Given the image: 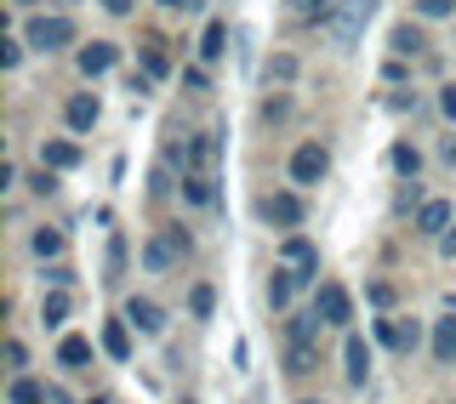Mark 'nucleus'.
<instances>
[{
  "instance_id": "obj_1",
  "label": "nucleus",
  "mask_w": 456,
  "mask_h": 404,
  "mask_svg": "<svg viewBox=\"0 0 456 404\" xmlns=\"http://www.w3.org/2000/svg\"><path fill=\"white\" fill-rule=\"evenodd\" d=\"M171 166H183V177H217L223 166V132H194L171 142Z\"/></svg>"
},
{
  "instance_id": "obj_2",
  "label": "nucleus",
  "mask_w": 456,
  "mask_h": 404,
  "mask_svg": "<svg viewBox=\"0 0 456 404\" xmlns=\"http://www.w3.org/2000/svg\"><path fill=\"white\" fill-rule=\"evenodd\" d=\"M370 12H377V0H337V12H331V23H325V35L337 40V52H348L354 40L365 35V23H370Z\"/></svg>"
},
{
  "instance_id": "obj_3",
  "label": "nucleus",
  "mask_w": 456,
  "mask_h": 404,
  "mask_svg": "<svg viewBox=\"0 0 456 404\" xmlns=\"http://www.w3.org/2000/svg\"><path fill=\"white\" fill-rule=\"evenodd\" d=\"M183 256H189V234L183 228H160V234L142 245V273H171Z\"/></svg>"
},
{
  "instance_id": "obj_4",
  "label": "nucleus",
  "mask_w": 456,
  "mask_h": 404,
  "mask_svg": "<svg viewBox=\"0 0 456 404\" xmlns=\"http://www.w3.org/2000/svg\"><path fill=\"white\" fill-rule=\"evenodd\" d=\"M280 268H291L297 285H314V279H320V251H314V239L291 234V239L280 245Z\"/></svg>"
},
{
  "instance_id": "obj_5",
  "label": "nucleus",
  "mask_w": 456,
  "mask_h": 404,
  "mask_svg": "<svg viewBox=\"0 0 456 404\" xmlns=\"http://www.w3.org/2000/svg\"><path fill=\"white\" fill-rule=\"evenodd\" d=\"M325 171H331V154H325L320 142H303V149L291 154V182H297V189H314Z\"/></svg>"
},
{
  "instance_id": "obj_6",
  "label": "nucleus",
  "mask_w": 456,
  "mask_h": 404,
  "mask_svg": "<svg viewBox=\"0 0 456 404\" xmlns=\"http://www.w3.org/2000/svg\"><path fill=\"white\" fill-rule=\"evenodd\" d=\"M314 313H320L325 325H348V319H354V296L342 291L337 279H325L320 291H314Z\"/></svg>"
},
{
  "instance_id": "obj_7",
  "label": "nucleus",
  "mask_w": 456,
  "mask_h": 404,
  "mask_svg": "<svg viewBox=\"0 0 456 404\" xmlns=\"http://www.w3.org/2000/svg\"><path fill=\"white\" fill-rule=\"evenodd\" d=\"M23 40H28L35 52H63L69 40H75V23H69V18H35Z\"/></svg>"
},
{
  "instance_id": "obj_8",
  "label": "nucleus",
  "mask_w": 456,
  "mask_h": 404,
  "mask_svg": "<svg viewBox=\"0 0 456 404\" xmlns=\"http://www.w3.org/2000/svg\"><path fill=\"white\" fill-rule=\"evenodd\" d=\"M120 319L132 325L137 336H160V330H166V308H160V302H149V296H132Z\"/></svg>"
},
{
  "instance_id": "obj_9",
  "label": "nucleus",
  "mask_w": 456,
  "mask_h": 404,
  "mask_svg": "<svg viewBox=\"0 0 456 404\" xmlns=\"http://www.w3.org/2000/svg\"><path fill=\"white\" fill-rule=\"evenodd\" d=\"M342 376H348V387L370 382V348H365L360 330H348V342H342Z\"/></svg>"
},
{
  "instance_id": "obj_10",
  "label": "nucleus",
  "mask_w": 456,
  "mask_h": 404,
  "mask_svg": "<svg viewBox=\"0 0 456 404\" xmlns=\"http://www.w3.org/2000/svg\"><path fill=\"white\" fill-rule=\"evenodd\" d=\"M263 216L274 228H303V194H268L263 199Z\"/></svg>"
},
{
  "instance_id": "obj_11",
  "label": "nucleus",
  "mask_w": 456,
  "mask_h": 404,
  "mask_svg": "<svg viewBox=\"0 0 456 404\" xmlns=\"http://www.w3.org/2000/svg\"><path fill=\"white\" fill-rule=\"evenodd\" d=\"M114 57H120V46H114V40H92V46H80L75 63H80L86 80H97V75H109V69H114Z\"/></svg>"
},
{
  "instance_id": "obj_12",
  "label": "nucleus",
  "mask_w": 456,
  "mask_h": 404,
  "mask_svg": "<svg viewBox=\"0 0 456 404\" xmlns=\"http://www.w3.org/2000/svg\"><path fill=\"white\" fill-rule=\"evenodd\" d=\"M377 336L388 342V348H399V353H417L422 325H417V319H377Z\"/></svg>"
},
{
  "instance_id": "obj_13",
  "label": "nucleus",
  "mask_w": 456,
  "mask_h": 404,
  "mask_svg": "<svg viewBox=\"0 0 456 404\" xmlns=\"http://www.w3.org/2000/svg\"><path fill=\"white\" fill-rule=\"evenodd\" d=\"M40 166H46V171H75V166H80V142L46 137V142H40Z\"/></svg>"
},
{
  "instance_id": "obj_14",
  "label": "nucleus",
  "mask_w": 456,
  "mask_h": 404,
  "mask_svg": "<svg viewBox=\"0 0 456 404\" xmlns=\"http://www.w3.org/2000/svg\"><path fill=\"white\" fill-rule=\"evenodd\" d=\"M97 114H103V109H97V97H92V92H75V97L63 103L69 132H92V125H97Z\"/></svg>"
},
{
  "instance_id": "obj_15",
  "label": "nucleus",
  "mask_w": 456,
  "mask_h": 404,
  "mask_svg": "<svg viewBox=\"0 0 456 404\" xmlns=\"http://www.w3.org/2000/svg\"><path fill=\"white\" fill-rule=\"evenodd\" d=\"M445 228H451V199H422V206H417V234H445Z\"/></svg>"
},
{
  "instance_id": "obj_16",
  "label": "nucleus",
  "mask_w": 456,
  "mask_h": 404,
  "mask_svg": "<svg viewBox=\"0 0 456 404\" xmlns=\"http://www.w3.org/2000/svg\"><path fill=\"white\" fill-rule=\"evenodd\" d=\"M314 365H320V342H291L285 336V370H291V376H308Z\"/></svg>"
},
{
  "instance_id": "obj_17",
  "label": "nucleus",
  "mask_w": 456,
  "mask_h": 404,
  "mask_svg": "<svg viewBox=\"0 0 456 404\" xmlns=\"http://www.w3.org/2000/svg\"><path fill=\"white\" fill-rule=\"evenodd\" d=\"M103 353L120 359V365L132 359V325H126V319H109V325H103Z\"/></svg>"
},
{
  "instance_id": "obj_18",
  "label": "nucleus",
  "mask_w": 456,
  "mask_h": 404,
  "mask_svg": "<svg viewBox=\"0 0 456 404\" xmlns=\"http://www.w3.org/2000/svg\"><path fill=\"white\" fill-rule=\"evenodd\" d=\"M428 348H434V365H456V313L434 325V342H428Z\"/></svg>"
},
{
  "instance_id": "obj_19",
  "label": "nucleus",
  "mask_w": 456,
  "mask_h": 404,
  "mask_svg": "<svg viewBox=\"0 0 456 404\" xmlns=\"http://www.w3.org/2000/svg\"><path fill=\"white\" fill-rule=\"evenodd\" d=\"M57 365H63V370H86V365H92V342H86V336H63V342H57Z\"/></svg>"
},
{
  "instance_id": "obj_20",
  "label": "nucleus",
  "mask_w": 456,
  "mask_h": 404,
  "mask_svg": "<svg viewBox=\"0 0 456 404\" xmlns=\"http://www.w3.org/2000/svg\"><path fill=\"white\" fill-rule=\"evenodd\" d=\"M223 52H228V23H223V18H211V23H206V35H200V63H217Z\"/></svg>"
},
{
  "instance_id": "obj_21",
  "label": "nucleus",
  "mask_w": 456,
  "mask_h": 404,
  "mask_svg": "<svg viewBox=\"0 0 456 404\" xmlns=\"http://www.w3.org/2000/svg\"><path fill=\"white\" fill-rule=\"evenodd\" d=\"M331 12H337V0H291V18L297 23H331Z\"/></svg>"
},
{
  "instance_id": "obj_22",
  "label": "nucleus",
  "mask_w": 456,
  "mask_h": 404,
  "mask_svg": "<svg viewBox=\"0 0 456 404\" xmlns=\"http://www.w3.org/2000/svg\"><path fill=\"white\" fill-rule=\"evenodd\" d=\"M388 46H394V57H417L428 40H422V28H417V23H399L394 35H388Z\"/></svg>"
},
{
  "instance_id": "obj_23",
  "label": "nucleus",
  "mask_w": 456,
  "mask_h": 404,
  "mask_svg": "<svg viewBox=\"0 0 456 404\" xmlns=\"http://www.w3.org/2000/svg\"><path fill=\"white\" fill-rule=\"evenodd\" d=\"M291 296H297L291 268H274V273H268V302H274V308H291Z\"/></svg>"
},
{
  "instance_id": "obj_24",
  "label": "nucleus",
  "mask_w": 456,
  "mask_h": 404,
  "mask_svg": "<svg viewBox=\"0 0 456 404\" xmlns=\"http://www.w3.org/2000/svg\"><path fill=\"white\" fill-rule=\"evenodd\" d=\"M183 199L189 206H211L217 199V177H183Z\"/></svg>"
},
{
  "instance_id": "obj_25",
  "label": "nucleus",
  "mask_w": 456,
  "mask_h": 404,
  "mask_svg": "<svg viewBox=\"0 0 456 404\" xmlns=\"http://www.w3.org/2000/svg\"><path fill=\"white\" fill-rule=\"evenodd\" d=\"M166 52H160V40H142V75H149V80H166Z\"/></svg>"
},
{
  "instance_id": "obj_26",
  "label": "nucleus",
  "mask_w": 456,
  "mask_h": 404,
  "mask_svg": "<svg viewBox=\"0 0 456 404\" xmlns=\"http://www.w3.org/2000/svg\"><path fill=\"white\" fill-rule=\"evenodd\" d=\"M388 160H394L399 177H417V171H422V154L411 149V142H394V154H388Z\"/></svg>"
},
{
  "instance_id": "obj_27",
  "label": "nucleus",
  "mask_w": 456,
  "mask_h": 404,
  "mask_svg": "<svg viewBox=\"0 0 456 404\" xmlns=\"http://www.w3.org/2000/svg\"><path fill=\"white\" fill-rule=\"evenodd\" d=\"M28 251H35L40 263H46V256H57V251H63V234H57V228H35V239H28Z\"/></svg>"
},
{
  "instance_id": "obj_28",
  "label": "nucleus",
  "mask_w": 456,
  "mask_h": 404,
  "mask_svg": "<svg viewBox=\"0 0 456 404\" xmlns=\"http://www.w3.org/2000/svg\"><path fill=\"white\" fill-rule=\"evenodd\" d=\"M189 313H194V319H211V313H217V291H211V285H194V291H189Z\"/></svg>"
},
{
  "instance_id": "obj_29",
  "label": "nucleus",
  "mask_w": 456,
  "mask_h": 404,
  "mask_svg": "<svg viewBox=\"0 0 456 404\" xmlns=\"http://www.w3.org/2000/svg\"><path fill=\"white\" fill-rule=\"evenodd\" d=\"M40 319H46V325L57 330V325H63V319H69V296H63V291H52L46 302H40Z\"/></svg>"
},
{
  "instance_id": "obj_30",
  "label": "nucleus",
  "mask_w": 456,
  "mask_h": 404,
  "mask_svg": "<svg viewBox=\"0 0 456 404\" xmlns=\"http://www.w3.org/2000/svg\"><path fill=\"white\" fill-rule=\"evenodd\" d=\"M6 399H12V404H46V393H40L28 376H12V393H6Z\"/></svg>"
},
{
  "instance_id": "obj_31",
  "label": "nucleus",
  "mask_w": 456,
  "mask_h": 404,
  "mask_svg": "<svg viewBox=\"0 0 456 404\" xmlns=\"http://www.w3.org/2000/svg\"><path fill=\"white\" fill-rule=\"evenodd\" d=\"M23 46H28V40H18V35H0V69H18V63H23Z\"/></svg>"
},
{
  "instance_id": "obj_32",
  "label": "nucleus",
  "mask_w": 456,
  "mask_h": 404,
  "mask_svg": "<svg viewBox=\"0 0 456 404\" xmlns=\"http://www.w3.org/2000/svg\"><path fill=\"white\" fill-rule=\"evenodd\" d=\"M268 80H280V85H285V80H297V57H285V52H280L274 63H268Z\"/></svg>"
},
{
  "instance_id": "obj_33",
  "label": "nucleus",
  "mask_w": 456,
  "mask_h": 404,
  "mask_svg": "<svg viewBox=\"0 0 456 404\" xmlns=\"http://www.w3.org/2000/svg\"><path fill=\"white\" fill-rule=\"evenodd\" d=\"M417 12H422V18H451L456 0H417Z\"/></svg>"
},
{
  "instance_id": "obj_34",
  "label": "nucleus",
  "mask_w": 456,
  "mask_h": 404,
  "mask_svg": "<svg viewBox=\"0 0 456 404\" xmlns=\"http://www.w3.org/2000/svg\"><path fill=\"white\" fill-rule=\"evenodd\" d=\"M6 365H12V370H18V376H23V365H28V348H23V342H18V336H12V342H6Z\"/></svg>"
},
{
  "instance_id": "obj_35",
  "label": "nucleus",
  "mask_w": 456,
  "mask_h": 404,
  "mask_svg": "<svg viewBox=\"0 0 456 404\" xmlns=\"http://www.w3.org/2000/svg\"><path fill=\"white\" fill-rule=\"evenodd\" d=\"M439 114H445V120H456V80L439 85Z\"/></svg>"
},
{
  "instance_id": "obj_36",
  "label": "nucleus",
  "mask_w": 456,
  "mask_h": 404,
  "mask_svg": "<svg viewBox=\"0 0 456 404\" xmlns=\"http://www.w3.org/2000/svg\"><path fill=\"white\" fill-rule=\"evenodd\" d=\"M132 6H137V0H103V12H109V18H126Z\"/></svg>"
},
{
  "instance_id": "obj_37",
  "label": "nucleus",
  "mask_w": 456,
  "mask_h": 404,
  "mask_svg": "<svg viewBox=\"0 0 456 404\" xmlns=\"http://www.w3.org/2000/svg\"><path fill=\"white\" fill-rule=\"evenodd\" d=\"M439 251H445L451 263H456V228H445V234H439Z\"/></svg>"
},
{
  "instance_id": "obj_38",
  "label": "nucleus",
  "mask_w": 456,
  "mask_h": 404,
  "mask_svg": "<svg viewBox=\"0 0 456 404\" xmlns=\"http://www.w3.org/2000/svg\"><path fill=\"white\" fill-rule=\"evenodd\" d=\"M160 6H171V12H189V6H194V0H160Z\"/></svg>"
},
{
  "instance_id": "obj_39",
  "label": "nucleus",
  "mask_w": 456,
  "mask_h": 404,
  "mask_svg": "<svg viewBox=\"0 0 456 404\" xmlns=\"http://www.w3.org/2000/svg\"><path fill=\"white\" fill-rule=\"evenodd\" d=\"M86 404H109V399H103V393H97V399H86Z\"/></svg>"
},
{
  "instance_id": "obj_40",
  "label": "nucleus",
  "mask_w": 456,
  "mask_h": 404,
  "mask_svg": "<svg viewBox=\"0 0 456 404\" xmlns=\"http://www.w3.org/2000/svg\"><path fill=\"white\" fill-rule=\"evenodd\" d=\"M297 404H325V399H297Z\"/></svg>"
},
{
  "instance_id": "obj_41",
  "label": "nucleus",
  "mask_w": 456,
  "mask_h": 404,
  "mask_svg": "<svg viewBox=\"0 0 456 404\" xmlns=\"http://www.w3.org/2000/svg\"><path fill=\"white\" fill-rule=\"evenodd\" d=\"M12 6H35V0H12Z\"/></svg>"
}]
</instances>
